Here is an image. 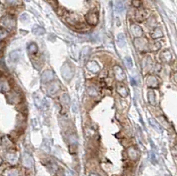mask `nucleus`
I'll return each instance as SVG.
<instances>
[{"label": "nucleus", "instance_id": "f257e3e1", "mask_svg": "<svg viewBox=\"0 0 177 176\" xmlns=\"http://www.w3.org/2000/svg\"><path fill=\"white\" fill-rule=\"evenodd\" d=\"M0 24L3 28H6V30H13L16 26V21L13 16L11 15H6L4 17H2Z\"/></svg>", "mask_w": 177, "mask_h": 176}, {"label": "nucleus", "instance_id": "f03ea898", "mask_svg": "<svg viewBox=\"0 0 177 176\" xmlns=\"http://www.w3.org/2000/svg\"><path fill=\"white\" fill-rule=\"evenodd\" d=\"M135 46L139 51H147L150 50V42L145 38H136L135 40Z\"/></svg>", "mask_w": 177, "mask_h": 176}, {"label": "nucleus", "instance_id": "7ed1b4c3", "mask_svg": "<svg viewBox=\"0 0 177 176\" xmlns=\"http://www.w3.org/2000/svg\"><path fill=\"white\" fill-rule=\"evenodd\" d=\"M61 74H62V77L66 80V81H70L71 79L74 76V70L73 68L71 67V66L69 64L66 63L64 64L61 67Z\"/></svg>", "mask_w": 177, "mask_h": 176}, {"label": "nucleus", "instance_id": "20e7f679", "mask_svg": "<svg viewBox=\"0 0 177 176\" xmlns=\"http://www.w3.org/2000/svg\"><path fill=\"white\" fill-rule=\"evenodd\" d=\"M150 17V11L147 9H139L135 14V20L138 22L147 20Z\"/></svg>", "mask_w": 177, "mask_h": 176}, {"label": "nucleus", "instance_id": "39448f33", "mask_svg": "<svg viewBox=\"0 0 177 176\" xmlns=\"http://www.w3.org/2000/svg\"><path fill=\"white\" fill-rule=\"evenodd\" d=\"M113 74H114L115 79L118 82H122L126 78L125 72L120 67V66H114V67H113Z\"/></svg>", "mask_w": 177, "mask_h": 176}, {"label": "nucleus", "instance_id": "423d86ee", "mask_svg": "<svg viewBox=\"0 0 177 176\" xmlns=\"http://www.w3.org/2000/svg\"><path fill=\"white\" fill-rule=\"evenodd\" d=\"M7 100L11 104H19L21 102V96L20 93H17L16 91H11L7 94Z\"/></svg>", "mask_w": 177, "mask_h": 176}, {"label": "nucleus", "instance_id": "0eeeda50", "mask_svg": "<svg viewBox=\"0 0 177 176\" xmlns=\"http://www.w3.org/2000/svg\"><path fill=\"white\" fill-rule=\"evenodd\" d=\"M85 18H86L87 23L89 25H91V26L97 25L99 22V15L94 12H90L89 14H87Z\"/></svg>", "mask_w": 177, "mask_h": 176}, {"label": "nucleus", "instance_id": "6e6552de", "mask_svg": "<svg viewBox=\"0 0 177 176\" xmlns=\"http://www.w3.org/2000/svg\"><path fill=\"white\" fill-rule=\"evenodd\" d=\"M22 165L26 168H31L33 166V165H34L33 158L28 152H25L22 156Z\"/></svg>", "mask_w": 177, "mask_h": 176}, {"label": "nucleus", "instance_id": "1a4fd4ad", "mask_svg": "<svg viewBox=\"0 0 177 176\" xmlns=\"http://www.w3.org/2000/svg\"><path fill=\"white\" fill-rule=\"evenodd\" d=\"M127 152L128 158H129L131 160H133V161H136V160L139 158V157H140V153H139L138 150L135 148V146H130V147H128V148H127Z\"/></svg>", "mask_w": 177, "mask_h": 176}, {"label": "nucleus", "instance_id": "9d476101", "mask_svg": "<svg viewBox=\"0 0 177 176\" xmlns=\"http://www.w3.org/2000/svg\"><path fill=\"white\" fill-rule=\"evenodd\" d=\"M34 99H35V106H37L39 109L45 110V109L48 108V105H47L46 99L40 98V96H38V95H34Z\"/></svg>", "mask_w": 177, "mask_h": 176}, {"label": "nucleus", "instance_id": "9b49d317", "mask_svg": "<svg viewBox=\"0 0 177 176\" xmlns=\"http://www.w3.org/2000/svg\"><path fill=\"white\" fill-rule=\"evenodd\" d=\"M54 79V74L53 72L50 70L44 71L42 74L41 76V80H42V83H46V82H50Z\"/></svg>", "mask_w": 177, "mask_h": 176}, {"label": "nucleus", "instance_id": "f8f14e48", "mask_svg": "<svg viewBox=\"0 0 177 176\" xmlns=\"http://www.w3.org/2000/svg\"><path fill=\"white\" fill-rule=\"evenodd\" d=\"M130 30H131L132 35H134L135 37L139 38V37L143 36V29H142V28L139 25H137V24H132V25L130 26Z\"/></svg>", "mask_w": 177, "mask_h": 176}, {"label": "nucleus", "instance_id": "ddd939ff", "mask_svg": "<svg viewBox=\"0 0 177 176\" xmlns=\"http://www.w3.org/2000/svg\"><path fill=\"white\" fill-rule=\"evenodd\" d=\"M59 90V83L58 82H51L46 88V91L50 95L55 94Z\"/></svg>", "mask_w": 177, "mask_h": 176}, {"label": "nucleus", "instance_id": "4468645a", "mask_svg": "<svg viewBox=\"0 0 177 176\" xmlns=\"http://www.w3.org/2000/svg\"><path fill=\"white\" fill-rule=\"evenodd\" d=\"M116 91L122 98H127L128 96V90H127V87L125 85L118 83L117 87H116Z\"/></svg>", "mask_w": 177, "mask_h": 176}, {"label": "nucleus", "instance_id": "2eb2a0df", "mask_svg": "<svg viewBox=\"0 0 177 176\" xmlns=\"http://www.w3.org/2000/svg\"><path fill=\"white\" fill-rule=\"evenodd\" d=\"M87 68L91 71V73H94V74L99 73V71H100V69H101L99 64L97 63L96 61H94V60L90 61V62L87 63Z\"/></svg>", "mask_w": 177, "mask_h": 176}, {"label": "nucleus", "instance_id": "dca6fc26", "mask_svg": "<svg viewBox=\"0 0 177 176\" xmlns=\"http://www.w3.org/2000/svg\"><path fill=\"white\" fill-rule=\"evenodd\" d=\"M146 84L149 88H157L159 86L158 79L154 75H149L146 79Z\"/></svg>", "mask_w": 177, "mask_h": 176}, {"label": "nucleus", "instance_id": "f3484780", "mask_svg": "<svg viewBox=\"0 0 177 176\" xmlns=\"http://www.w3.org/2000/svg\"><path fill=\"white\" fill-rule=\"evenodd\" d=\"M6 157L7 161L10 163L11 165H15L17 163V160H18L17 153H15V152H7Z\"/></svg>", "mask_w": 177, "mask_h": 176}, {"label": "nucleus", "instance_id": "a211bd4d", "mask_svg": "<svg viewBox=\"0 0 177 176\" xmlns=\"http://www.w3.org/2000/svg\"><path fill=\"white\" fill-rule=\"evenodd\" d=\"M10 90L9 83L6 79H0V92H8Z\"/></svg>", "mask_w": 177, "mask_h": 176}, {"label": "nucleus", "instance_id": "6ab92c4d", "mask_svg": "<svg viewBox=\"0 0 177 176\" xmlns=\"http://www.w3.org/2000/svg\"><path fill=\"white\" fill-rule=\"evenodd\" d=\"M114 7H115V11H116V13H118V14L123 13L124 10H125L124 3H123V1H121V0H117L116 3H115V6Z\"/></svg>", "mask_w": 177, "mask_h": 176}, {"label": "nucleus", "instance_id": "aec40b11", "mask_svg": "<svg viewBox=\"0 0 177 176\" xmlns=\"http://www.w3.org/2000/svg\"><path fill=\"white\" fill-rule=\"evenodd\" d=\"M4 176H20V171L17 168H9L4 172Z\"/></svg>", "mask_w": 177, "mask_h": 176}, {"label": "nucleus", "instance_id": "412c9836", "mask_svg": "<svg viewBox=\"0 0 177 176\" xmlns=\"http://www.w3.org/2000/svg\"><path fill=\"white\" fill-rule=\"evenodd\" d=\"M21 57V53L20 50H14L10 53V58L13 62H18Z\"/></svg>", "mask_w": 177, "mask_h": 176}, {"label": "nucleus", "instance_id": "4be33fe9", "mask_svg": "<svg viewBox=\"0 0 177 176\" xmlns=\"http://www.w3.org/2000/svg\"><path fill=\"white\" fill-rule=\"evenodd\" d=\"M151 35L153 39H157V38H160L163 36V31L161 28H155L152 32L151 33Z\"/></svg>", "mask_w": 177, "mask_h": 176}, {"label": "nucleus", "instance_id": "5701e85b", "mask_svg": "<svg viewBox=\"0 0 177 176\" xmlns=\"http://www.w3.org/2000/svg\"><path fill=\"white\" fill-rule=\"evenodd\" d=\"M147 96H148L149 103H150L151 105L155 106L156 103H157V101H156V96H155V93H154V91H153V90H150L148 91Z\"/></svg>", "mask_w": 177, "mask_h": 176}, {"label": "nucleus", "instance_id": "b1692460", "mask_svg": "<svg viewBox=\"0 0 177 176\" xmlns=\"http://www.w3.org/2000/svg\"><path fill=\"white\" fill-rule=\"evenodd\" d=\"M67 141H68V142H69V144H70L71 146H76V145H77L78 140L75 134H68V135H67Z\"/></svg>", "mask_w": 177, "mask_h": 176}, {"label": "nucleus", "instance_id": "393cba45", "mask_svg": "<svg viewBox=\"0 0 177 176\" xmlns=\"http://www.w3.org/2000/svg\"><path fill=\"white\" fill-rule=\"evenodd\" d=\"M88 93H89V95L91 96V97H97V96H99V91L96 86L91 85V86H90V87L88 88Z\"/></svg>", "mask_w": 177, "mask_h": 176}, {"label": "nucleus", "instance_id": "a878e982", "mask_svg": "<svg viewBox=\"0 0 177 176\" xmlns=\"http://www.w3.org/2000/svg\"><path fill=\"white\" fill-rule=\"evenodd\" d=\"M117 44L119 47H124L126 44V39L124 34H119L117 36Z\"/></svg>", "mask_w": 177, "mask_h": 176}, {"label": "nucleus", "instance_id": "bb28decb", "mask_svg": "<svg viewBox=\"0 0 177 176\" xmlns=\"http://www.w3.org/2000/svg\"><path fill=\"white\" fill-rule=\"evenodd\" d=\"M60 101H61V103H62V105H63L64 106H68L70 105V98H69L68 95L66 94V93L61 96Z\"/></svg>", "mask_w": 177, "mask_h": 176}, {"label": "nucleus", "instance_id": "cd10ccee", "mask_svg": "<svg viewBox=\"0 0 177 176\" xmlns=\"http://www.w3.org/2000/svg\"><path fill=\"white\" fill-rule=\"evenodd\" d=\"M33 33L36 35H42L45 33V30H44V28L40 26H35L33 28Z\"/></svg>", "mask_w": 177, "mask_h": 176}, {"label": "nucleus", "instance_id": "c85d7f7f", "mask_svg": "<svg viewBox=\"0 0 177 176\" xmlns=\"http://www.w3.org/2000/svg\"><path fill=\"white\" fill-rule=\"evenodd\" d=\"M161 57H162L163 60L166 61V62H169V61H171V59H172V54H171V52L168 51V50H165L164 52H162Z\"/></svg>", "mask_w": 177, "mask_h": 176}, {"label": "nucleus", "instance_id": "c756f323", "mask_svg": "<svg viewBox=\"0 0 177 176\" xmlns=\"http://www.w3.org/2000/svg\"><path fill=\"white\" fill-rule=\"evenodd\" d=\"M28 50L30 54H34V53H35V52H37V50H38V47H37V45H36L35 43H34V42H31V43H29V44H28Z\"/></svg>", "mask_w": 177, "mask_h": 176}, {"label": "nucleus", "instance_id": "7c9ffc66", "mask_svg": "<svg viewBox=\"0 0 177 176\" xmlns=\"http://www.w3.org/2000/svg\"><path fill=\"white\" fill-rule=\"evenodd\" d=\"M149 122H150V124L152 126V127L155 128L156 130H158V131H159V132H161L162 131V129H161V127H160V125L154 119H149Z\"/></svg>", "mask_w": 177, "mask_h": 176}, {"label": "nucleus", "instance_id": "2f4dec72", "mask_svg": "<svg viewBox=\"0 0 177 176\" xmlns=\"http://www.w3.org/2000/svg\"><path fill=\"white\" fill-rule=\"evenodd\" d=\"M2 144L6 147V148H9V147H12L13 146V142H11V140L7 137V136H5L2 138Z\"/></svg>", "mask_w": 177, "mask_h": 176}, {"label": "nucleus", "instance_id": "473e14b6", "mask_svg": "<svg viewBox=\"0 0 177 176\" xmlns=\"http://www.w3.org/2000/svg\"><path fill=\"white\" fill-rule=\"evenodd\" d=\"M124 63L126 65V66H127V68H132V66H133V61H132V58H130L129 56L125 57V58H124Z\"/></svg>", "mask_w": 177, "mask_h": 176}, {"label": "nucleus", "instance_id": "72a5a7b5", "mask_svg": "<svg viewBox=\"0 0 177 176\" xmlns=\"http://www.w3.org/2000/svg\"><path fill=\"white\" fill-rule=\"evenodd\" d=\"M160 43L159 42H150V50L152 51H155L157 50L160 49Z\"/></svg>", "mask_w": 177, "mask_h": 176}, {"label": "nucleus", "instance_id": "f704fd0d", "mask_svg": "<svg viewBox=\"0 0 177 176\" xmlns=\"http://www.w3.org/2000/svg\"><path fill=\"white\" fill-rule=\"evenodd\" d=\"M8 36V31L6 29H0V41L4 40Z\"/></svg>", "mask_w": 177, "mask_h": 176}, {"label": "nucleus", "instance_id": "c9c22d12", "mask_svg": "<svg viewBox=\"0 0 177 176\" xmlns=\"http://www.w3.org/2000/svg\"><path fill=\"white\" fill-rule=\"evenodd\" d=\"M7 3L10 5V6H19L21 4V0H7Z\"/></svg>", "mask_w": 177, "mask_h": 176}, {"label": "nucleus", "instance_id": "e433bc0d", "mask_svg": "<svg viewBox=\"0 0 177 176\" xmlns=\"http://www.w3.org/2000/svg\"><path fill=\"white\" fill-rule=\"evenodd\" d=\"M45 1H46L48 4H50L52 7H54V8L58 7V2H57V0H45Z\"/></svg>", "mask_w": 177, "mask_h": 176}, {"label": "nucleus", "instance_id": "4c0bfd02", "mask_svg": "<svg viewBox=\"0 0 177 176\" xmlns=\"http://www.w3.org/2000/svg\"><path fill=\"white\" fill-rule=\"evenodd\" d=\"M141 0H133L132 1V5H133V6L135 7H140L141 6Z\"/></svg>", "mask_w": 177, "mask_h": 176}, {"label": "nucleus", "instance_id": "58836bf2", "mask_svg": "<svg viewBox=\"0 0 177 176\" xmlns=\"http://www.w3.org/2000/svg\"><path fill=\"white\" fill-rule=\"evenodd\" d=\"M20 19H21V21H27L29 19L28 18V14H22L21 15V17H20Z\"/></svg>", "mask_w": 177, "mask_h": 176}, {"label": "nucleus", "instance_id": "ea45409f", "mask_svg": "<svg viewBox=\"0 0 177 176\" xmlns=\"http://www.w3.org/2000/svg\"><path fill=\"white\" fill-rule=\"evenodd\" d=\"M151 162L153 163V164H156L157 163V160L155 159V155L151 152Z\"/></svg>", "mask_w": 177, "mask_h": 176}, {"label": "nucleus", "instance_id": "a19ab883", "mask_svg": "<svg viewBox=\"0 0 177 176\" xmlns=\"http://www.w3.org/2000/svg\"><path fill=\"white\" fill-rule=\"evenodd\" d=\"M131 82H132V84L134 85V86H136V85H137V82H136L135 79H134V78H131Z\"/></svg>", "mask_w": 177, "mask_h": 176}, {"label": "nucleus", "instance_id": "79ce46f5", "mask_svg": "<svg viewBox=\"0 0 177 176\" xmlns=\"http://www.w3.org/2000/svg\"><path fill=\"white\" fill-rule=\"evenodd\" d=\"M3 47H4V43H3V42H0V50L3 49Z\"/></svg>", "mask_w": 177, "mask_h": 176}, {"label": "nucleus", "instance_id": "37998d69", "mask_svg": "<svg viewBox=\"0 0 177 176\" xmlns=\"http://www.w3.org/2000/svg\"><path fill=\"white\" fill-rule=\"evenodd\" d=\"M90 176H100V175L97 174H93V173H92V174H90Z\"/></svg>", "mask_w": 177, "mask_h": 176}]
</instances>
